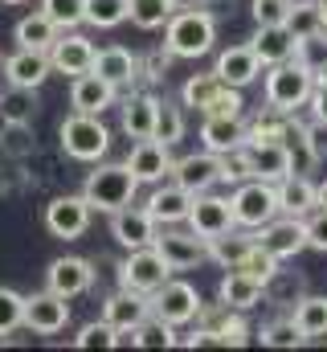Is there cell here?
I'll use <instances>...</instances> for the list:
<instances>
[{"label": "cell", "instance_id": "2e32d148", "mask_svg": "<svg viewBox=\"0 0 327 352\" xmlns=\"http://www.w3.org/2000/svg\"><path fill=\"white\" fill-rule=\"evenodd\" d=\"M49 66H54V74H70V78L86 74L94 66V41L74 33V29L58 33V41L49 45Z\"/></svg>", "mask_w": 327, "mask_h": 352}, {"label": "cell", "instance_id": "ac0fdd59", "mask_svg": "<svg viewBox=\"0 0 327 352\" xmlns=\"http://www.w3.org/2000/svg\"><path fill=\"white\" fill-rule=\"evenodd\" d=\"M127 168L135 173L139 184H160L172 173V148L164 140H156V135L152 140H135V148L127 156Z\"/></svg>", "mask_w": 327, "mask_h": 352}, {"label": "cell", "instance_id": "74e56055", "mask_svg": "<svg viewBox=\"0 0 327 352\" xmlns=\"http://www.w3.org/2000/svg\"><path fill=\"white\" fill-rule=\"evenodd\" d=\"M286 29L295 37H315L324 33V4L319 0H295L291 12H286Z\"/></svg>", "mask_w": 327, "mask_h": 352}, {"label": "cell", "instance_id": "bcb514c9", "mask_svg": "<svg viewBox=\"0 0 327 352\" xmlns=\"http://www.w3.org/2000/svg\"><path fill=\"white\" fill-rule=\"evenodd\" d=\"M234 320H238V311H234L229 303H221V299H217V303H201V311H196V328H201V332H213L217 344H221V332H225Z\"/></svg>", "mask_w": 327, "mask_h": 352}, {"label": "cell", "instance_id": "6f0895ef", "mask_svg": "<svg viewBox=\"0 0 327 352\" xmlns=\"http://www.w3.org/2000/svg\"><path fill=\"white\" fill-rule=\"evenodd\" d=\"M315 209H327V176L315 184Z\"/></svg>", "mask_w": 327, "mask_h": 352}, {"label": "cell", "instance_id": "f35d334b", "mask_svg": "<svg viewBox=\"0 0 327 352\" xmlns=\"http://www.w3.org/2000/svg\"><path fill=\"white\" fill-rule=\"evenodd\" d=\"M127 21V0H82V25L115 29Z\"/></svg>", "mask_w": 327, "mask_h": 352}, {"label": "cell", "instance_id": "d590c367", "mask_svg": "<svg viewBox=\"0 0 327 352\" xmlns=\"http://www.w3.org/2000/svg\"><path fill=\"white\" fill-rule=\"evenodd\" d=\"M33 152H37L33 123H8V119H0V156H8V160H29Z\"/></svg>", "mask_w": 327, "mask_h": 352}, {"label": "cell", "instance_id": "7402d4cb", "mask_svg": "<svg viewBox=\"0 0 327 352\" xmlns=\"http://www.w3.org/2000/svg\"><path fill=\"white\" fill-rule=\"evenodd\" d=\"M49 74H54V66H49L45 50H21L16 45V54L4 58V78L12 87H41Z\"/></svg>", "mask_w": 327, "mask_h": 352}, {"label": "cell", "instance_id": "4fadbf2b", "mask_svg": "<svg viewBox=\"0 0 327 352\" xmlns=\"http://www.w3.org/2000/svg\"><path fill=\"white\" fill-rule=\"evenodd\" d=\"M156 217L148 209H135V205H123L111 213V238L123 246V250H139V246H156Z\"/></svg>", "mask_w": 327, "mask_h": 352}, {"label": "cell", "instance_id": "d4e9b609", "mask_svg": "<svg viewBox=\"0 0 327 352\" xmlns=\"http://www.w3.org/2000/svg\"><path fill=\"white\" fill-rule=\"evenodd\" d=\"M249 45H253V54H258L262 66H278V62H291L295 58L299 37L286 25H258V33H253Z\"/></svg>", "mask_w": 327, "mask_h": 352}, {"label": "cell", "instance_id": "ab89813d", "mask_svg": "<svg viewBox=\"0 0 327 352\" xmlns=\"http://www.w3.org/2000/svg\"><path fill=\"white\" fill-rule=\"evenodd\" d=\"M258 340H262L266 349H299V344H307V336L299 332L295 316H278V320H270V324L258 332Z\"/></svg>", "mask_w": 327, "mask_h": 352}, {"label": "cell", "instance_id": "ee69618b", "mask_svg": "<svg viewBox=\"0 0 327 352\" xmlns=\"http://www.w3.org/2000/svg\"><path fill=\"white\" fill-rule=\"evenodd\" d=\"M25 328V295L12 287H0V340Z\"/></svg>", "mask_w": 327, "mask_h": 352}, {"label": "cell", "instance_id": "b9f144b4", "mask_svg": "<svg viewBox=\"0 0 327 352\" xmlns=\"http://www.w3.org/2000/svg\"><path fill=\"white\" fill-rule=\"evenodd\" d=\"M74 349L94 352V349H119V328H111L106 320H90L82 324L78 336H74Z\"/></svg>", "mask_w": 327, "mask_h": 352}, {"label": "cell", "instance_id": "e0dca14e", "mask_svg": "<svg viewBox=\"0 0 327 352\" xmlns=\"http://www.w3.org/2000/svg\"><path fill=\"white\" fill-rule=\"evenodd\" d=\"M192 201H196V192H188L184 184H176V180L168 176V180H160V184L152 188V197H148L144 209L156 217V226H180V221H188Z\"/></svg>", "mask_w": 327, "mask_h": 352}, {"label": "cell", "instance_id": "680465c9", "mask_svg": "<svg viewBox=\"0 0 327 352\" xmlns=\"http://www.w3.org/2000/svg\"><path fill=\"white\" fill-rule=\"evenodd\" d=\"M315 87H327V58L315 66Z\"/></svg>", "mask_w": 327, "mask_h": 352}, {"label": "cell", "instance_id": "8d00e7d4", "mask_svg": "<svg viewBox=\"0 0 327 352\" xmlns=\"http://www.w3.org/2000/svg\"><path fill=\"white\" fill-rule=\"evenodd\" d=\"M258 238H245V234H221V238H209V258L217 266H225V270H234V266L242 263L245 254H249V246H253Z\"/></svg>", "mask_w": 327, "mask_h": 352}, {"label": "cell", "instance_id": "d6986e66", "mask_svg": "<svg viewBox=\"0 0 327 352\" xmlns=\"http://www.w3.org/2000/svg\"><path fill=\"white\" fill-rule=\"evenodd\" d=\"M98 78H106L115 90H127L139 82V58L123 45H102L94 50V66H90Z\"/></svg>", "mask_w": 327, "mask_h": 352}, {"label": "cell", "instance_id": "681fc988", "mask_svg": "<svg viewBox=\"0 0 327 352\" xmlns=\"http://www.w3.org/2000/svg\"><path fill=\"white\" fill-rule=\"evenodd\" d=\"M172 62H176V54H172L168 45H164V50H152L148 58H139V82H164Z\"/></svg>", "mask_w": 327, "mask_h": 352}, {"label": "cell", "instance_id": "7a4b0ae2", "mask_svg": "<svg viewBox=\"0 0 327 352\" xmlns=\"http://www.w3.org/2000/svg\"><path fill=\"white\" fill-rule=\"evenodd\" d=\"M135 192H139V180L127 168V160L123 164H98L94 173H86V184H82V197L90 201L94 213H115V209L131 205Z\"/></svg>", "mask_w": 327, "mask_h": 352}, {"label": "cell", "instance_id": "4316f807", "mask_svg": "<svg viewBox=\"0 0 327 352\" xmlns=\"http://www.w3.org/2000/svg\"><path fill=\"white\" fill-rule=\"evenodd\" d=\"M201 140H205V148L209 152H229V148H238L245 144V123L242 115H205V123H201Z\"/></svg>", "mask_w": 327, "mask_h": 352}, {"label": "cell", "instance_id": "c3c4849f", "mask_svg": "<svg viewBox=\"0 0 327 352\" xmlns=\"http://www.w3.org/2000/svg\"><path fill=\"white\" fill-rule=\"evenodd\" d=\"M291 4L295 0H249V16L253 25H286Z\"/></svg>", "mask_w": 327, "mask_h": 352}, {"label": "cell", "instance_id": "9f6ffc18", "mask_svg": "<svg viewBox=\"0 0 327 352\" xmlns=\"http://www.w3.org/2000/svg\"><path fill=\"white\" fill-rule=\"evenodd\" d=\"M307 107H311V119H319V123H327V87H315V90H311Z\"/></svg>", "mask_w": 327, "mask_h": 352}, {"label": "cell", "instance_id": "30bf717a", "mask_svg": "<svg viewBox=\"0 0 327 352\" xmlns=\"http://www.w3.org/2000/svg\"><path fill=\"white\" fill-rule=\"evenodd\" d=\"M258 246H262V250H270L278 263H286V258L303 254V250H307V226H303V217L278 213L274 221H266V226L258 230Z\"/></svg>", "mask_w": 327, "mask_h": 352}, {"label": "cell", "instance_id": "836d02e7", "mask_svg": "<svg viewBox=\"0 0 327 352\" xmlns=\"http://www.w3.org/2000/svg\"><path fill=\"white\" fill-rule=\"evenodd\" d=\"M176 8H180L176 0H127V21H131L135 29L152 33V29H164V25L172 21Z\"/></svg>", "mask_w": 327, "mask_h": 352}, {"label": "cell", "instance_id": "8fae6325", "mask_svg": "<svg viewBox=\"0 0 327 352\" xmlns=\"http://www.w3.org/2000/svg\"><path fill=\"white\" fill-rule=\"evenodd\" d=\"M156 250L164 254V263L172 270H192L209 258V242L192 230H172V226H160L156 234Z\"/></svg>", "mask_w": 327, "mask_h": 352}, {"label": "cell", "instance_id": "6125c7cd", "mask_svg": "<svg viewBox=\"0 0 327 352\" xmlns=\"http://www.w3.org/2000/svg\"><path fill=\"white\" fill-rule=\"evenodd\" d=\"M319 4H327V0H319Z\"/></svg>", "mask_w": 327, "mask_h": 352}, {"label": "cell", "instance_id": "f5cc1de1", "mask_svg": "<svg viewBox=\"0 0 327 352\" xmlns=\"http://www.w3.org/2000/svg\"><path fill=\"white\" fill-rule=\"evenodd\" d=\"M242 107H245L242 90H238V87H225L221 94H217V102H213L205 115H242Z\"/></svg>", "mask_w": 327, "mask_h": 352}, {"label": "cell", "instance_id": "f546056e", "mask_svg": "<svg viewBox=\"0 0 327 352\" xmlns=\"http://www.w3.org/2000/svg\"><path fill=\"white\" fill-rule=\"evenodd\" d=\"M278 205H282V213H291V217H307L311 209H315V180L303 173H291L278 180Z\"/></svg>", "mask_w": 327, "mask_h": 352}, {"label": "cell", "instance_id": "3957f363", "mask_svg": "<svg viewBox=\"0 0 327 352\" xmlns=\"http://www.w3.org/2000/svg\"><path fill=\"white\" fill-rule=\"evenodd\" d=\"M58 140H62V152L82 164H98L111 152V131H106L102 115H86V111H74L62 119Z\"/></svg>", "mask_w": 327, "mask_h": 352}, {"label": "cell", "instance_id": "5bb4252c", "mask_svg": "<svg viewBox=\"0 0 327 352\" xmlns=\"http://www.w3.org/2000/svg\"><path fill=\"white\" fill-rule=\"evenodd\" d=\"M172 180L176 184H184L188 192H209L213 184H221V156L217 152H192V156H180V160H172Z\"/></svg>", "mask_w": 327, "mask_h": 352}, {"label": "cell", "instance_id": "44dd1931", "mask_svg": "<svg viewBox=\"0 0 327 352\" xmlns=\"http://www.w3.org/2000/svg\"><path fill=\"white\" fill-rule=\"evenodd\" d=\"M213 70H217L221 82H229V87H238V90H245L249 82L262 78V62H258V54H253L249 41H245V45H229V50H221Z\"/></svg>", "mask_w": 327, "mask_h": 352}, {"label": "cell", "instance_id": "7c38bea8", "mask_svg": "<svg viewBox=\"0 0 327 352\" xmlns=\"http://www.w3.org/2000/svg\"><path fill=\"white\" fill-rule=\"evenodd\" d=\"M188 230L201 234L205 242H209V238H221V234H229V230H238L234 205H229L225 197L196 192V201H192V209H188Z\"/></svg>", "mask_w": 327, "mask_h": 352}, {"label": "cell", "instance_id": "e575fe53", "mask_svg": "<svg viewBox=\"0 0 327 352\" xmlns=\"http://www.w3.org/2000/svg\"><path fill=\"white\" fill-rule=\"evenodd\" d=\"M291 316H295V324H299V332L307 340L327 336V295H303Z\"/></svg>", "mask_w": 327, "mask_h": 352}, {"label": "cell", "instance_id": "816d5d0a", "mask_svg": "<svg viewBox=\"0 0 327 352\" xmlns=\"http://www.w3.org/2000/svg\"><path fill=\"white\" fill-rule=\"evenodd\" d=\"M303 226H307V250L327 254V209H311L303 217Z\"/></svg>", "mask_w": 327, "mask_h": 352}, {"label": "cell", "instance_id": "7dc6e473", "mask_svg": "<svg viewBox=\"0 0 327 352\" xmlns=\"http://www.w3.org/2000/svg\"><path fill=\"white\" fill-rule=\"evenodd\" d=\"M41 12H45L62 33L82 25V0H41Z\"/></svg>", "mask_w": 327, "mask_h": 352}, {"label": "cell", "instance_id": "be15d7a7", "mask_svg": "<svg viewBox=\"0 0 327 352\" xmlns=\"http://www.w3.org/2000/svg\"><path fill=\"white\" fill-rule=\"evenodd\" d=\"M0 62H4V58H0Z\"/></svg>", "mask_w": 327, "mask_h": 352}, {"label": "cell", "instance_id": "11a10c76", "mask_svg": "<svg viewBox=\"0 0 327 352\" xmlns=\"http://www.w3.org/2000/svg\"><path fill=\"white\" fill-rule=\"evenodd\" d=\"M307 140H311V148H315V156L319 160H327V123H307Z\"/></svg>", "mask_w": 327, "mask_h": 352}, {"label": "cell", "instance_id": "60d3db41", "mask_svg": "<svg viewBox=\"0 0 327 352\" xmlns=\"http://www.w3.org/2000/svg\"><path fill=\"white\" fill-rule=\"evenodd\" d=\"M176 344H180L176 328H172L168 320H160L156 311L135 328V349H176Z\"/></svg>", "mask_w": 327, "mask_h": 352}, {"label": "cell", "instance_id": "f6af8a7d", "mask_svg": "<svg viewBox=\"0 0 327 352\" xmlns=\"http://www.w3.org/2000/svg\"><path fill=\"white\" fill-rule=\"evenodd\" d=\"M156 140H164L168 148H176L184 140V111L176 102L160 98V115H156Z\"/></svg>", "mask_w": 327, "mask_h": 352}, {"label": "cell", "instance_id": "83f0119b", "mask_svg": "<svg viewBox=\"0 0 327 352\" xmlns=\"http://www.w3.org/2000/svg\"><path fill=\"white\" fill-rule=\"evenodd\" d=\"M249 156H253V176H258V180L278 184L282 176H291V152H286V140L249 144Z\"/></svg>", "mask_w": 327, "mask_h": 352}, {"label": "cell", "instance_id": "db71d44e", "mask_svg": "<svg viewBox=\"0 0 327 352\" xmlns=\"http://www.w3.org/2000/svg\"><path fill=\"white\" fill-rule=\"evenodd\" d=\"M242 344H249V328H245V320L238 316V320L221 332V349H242Z\"/></svg>", "mask_w": 327, "mask_h": 352}, {"label": "cell", "instance_id": "6da1fadb", "mask_svg": "<svg viewBox=\"0 0 327 352\" xmlns=\"http://www.w3.org/2000/svg\"><path fill=\"white\" fill-rule=\"evenodd\" d=\"M217 41V16L209 8H176L164 25V45L176 58H205Z\"/></svg>", "mask_w": 327, "mask_h": 352}, {"label": "cell", "instance_id": "1f68e13d", "mask_svg": "<svg viewBox=\"0 0 327 352\" xmlns=\"http://www.w3.org/2000/svg\"><path fill=\"white\" fill-rule=\"evenodd\" d=\"M229 87V82H221L217 78V70H209V74H192L184 87H180V107H192V111H209L213 102H217V94Z\"/></svg>", "mask_w": 327, "mask_h": 352}, {"label": "cell", "instance_id": "9a60e30c", "mask_svg": "<svg viewBox=\"0 0 327 352\" xmlns=\"http://www.w3.org/2000/svg\"><path fill=\"white\" fill-rule=\"evenodd\" d=\"M45 287L66 295V299H78L94 287V263L90 258H78V254H66V258H54L49 270H45Z\"/></svg>", "mask_w": 327, "mask_h": 352}, {"label": "cell", "instance_id": "ffe728a7", "mask_svg": "<svg viewBox=\"0 0 327 352\" xmlns=\"http://www.w3.org/2000/svg\"><path fill=\"white\" fill-rule=\"evenodd\" d=\"M148 316H152V295H139V291L119 287L115 295L102 299V320L111 328H139Z\"/></svg>", "mask_w": 327, "mask_h": 352}, {"label": "cell", "instance_id": "f1b7e54d", "mask_svg": "<svg viewBox=\"0 0 327 352\" xmlns=\"http://www.w3.org/2000/svg\"><path fill=\"white\" fill-rule=\"evenodd\" d=\"M217 299L229 303L234 311H249V307L262 303V278H253V274H245V270H229V274L221 278V287H217Z\"/></svg>", "mask_w": 327, "mask_h": 352}, {"label": "cell", "instance_id": "ba28073f", "mask_svg": "<svg viewBox=\"0 0 327 352\" xmlns=\"http://www.w3.org/2000/svg\"><path fill=\"white\" fill-rule=\"evenodd\" d=\"M201 291L192 287V283H184V278H168L160 291L152 295V311L168 320L172 328H184V324H192L196 320V311H201Z\"/></svg>", "mask_w": 327, "mask_h": 352}, {"label": "cell", "instance_id": "52a82bcc", "mask_svg": "<svg viewBox=\"0 0 327 352\" xmlns=\"http://www.w3.org/2000/svg\"><path fill=\"white\" fill-rule=\"evenodd\" d=\"M90 217H94V209H90V201L82 192H62V197H54L45 205V230L54 238H62V242L82 238L90 230Z\"/></svg>", "mask_w": 327, "mask_h": 352}, {"label": "cell", "instance_id": "4dcf8cb0", "mask_svg": "<svg viewBox=\"0 0 327 352\" xmlns=\"http://www.w3.org/2000/svg\"><path fill=\"white\" fill-rule=\"evenodd\" d=\"M58 25L45 16V12H33V16H21L16 21V29H12V37H16V45L21 50H45L49 54V45L58 41Z\"/></svg>", "mask_w": 327, "mask_h": 352}, {"label": "cell", "instance_id": "cb8c5ba5", "mask_svg": "<svg viewBox=\"0 0 327 352\" xmlns=\"http://www.w3.org/2000/svg\"><path fill=\"white\" fill-rule=\"evenodd\" d=\"M115 98H119V90L111 87L106 78H98L94 70L78 74L74 87H70V107L74 111H86V115H102L106 107H115Z\"/></svg>", "mask_w": 327, "mask_h": 352}, {"label": "cell", "instance_id": "91938a15", "mask_svg": "<svg viewBox=\"0 0 327 352\" xmlns=\"http://www.w3.org/2000/svg\"><path fill=\"white\" fill-rule=\"evenodd\" d=\"M0 4H29V0H0Z\"/></svg>", "mask_w": 327, "mask_h": 352}, {"label": "cell", "instance_id": "5b68a950", "mask_svg": "<svg viewBox=\"0 0 327 352\" xmlns=\"http://www.w3.org/2000/svg\"><path fill=\"white\" fill-rule=\"evenodd\" d=\"M229 205H234V221H238L242 230H262L266 221H274V217L282 213V205H278V184L258 180V176L234 184Z\"/></svg>", "mask_w": 327, "mask_h": 352}, {"label": "cell", "instance_id": "94428289", "mask_svg": "<svg viewBox=\"0 0 327 352\" xmlns=\"http://www.w3.org/2000/svg\"><path fill=\"white\" fill-rule=\"evenodd\" d=\"M324 33H327V4H324Z\"/></svg>", "mask_w": 327, "mask_h": 352}, {"label": "cell", "instance_id": "277c9868", "mask_svg": "<svg viewBox=\"0 0 327 352\" xmlns=\"http://www.w3.org/2000/svg\"><path fill=\"white\" fill-rule=\"evenodd\" d=\"M266 102L270 107H278V111H286V115H295L299 107H307V98H311V90H315V74L303 66V62H278V66H266Z\"/></svg>", "mask_w": 327, "mask_h": 352}, {"label": "cell", "instance_id": "9c48e42d", "mask_svg": "<svg viewBox=\"0 0 327 352\" xmlns=\"http://www.w3.org/2000/svg\"><path fill=\"white\" fill-rule=\"evenodd\" d=\"M70 324V299L58 295V291H33L25 295V328L37 332V336H58L62 328Z\"/></svg>", "mask_w": 327, "mask_h": 352}, {"label": "cell", "instance_id": "f907efd6", "mask_svg": "<svg viewBox=\"0 0 327 352\" xmlns=\"http://www.w3.org/2000/svg\"><path fill=\"white\" fill-rule=\"evenodd\" d=\"M274 266H278V258H274L270 250H262V246L253 242V246H249V254H245V258H242L238 266H234V270H245V274H253V278H262V283H266V278L274 274Z\"/></svg>", "mask_w": 327, "mask_h": 352}, {"label": "cell", "instance_id": "603a6c76", "mask_svg": "<svg viewBox=\"0 0 327 352\" xmlns=\"http://www.w3.org/2000/svg\"><path fill=\"white\" fill-rule=\"evenodd\" d=\"M156 115H160V94L152 90H135L123 102V131L131 140H152L156 135Z\"/></svg>", "mask_w": 327, "mask_h": 352}, {"label": "cell", "instance_id": "8992f818", "mask_svg": "<svg viewBox=\"0 0 327 352\" xmlns=\"http://www.w3.org/2000/svg\"><path fill=\"white\" fill-rule=\"evenodd\" d=\"M172 274L176 270L164 263V254L156 246H139V250H127V258L119 263V287L139 291V295H156Z\"/></svg>", "mask_w": 327, "mask_h": 352}, {"label": "cell", "instance_id": "d6a6232c", "mask_svg": "<svg viewBox=\"0 0 327 352\" xmlns=\"http://www.w3.org/2000/svg\"><path fill=\"white\" fill-rule=\"evenodd\" d=\"M37 87H12L0 90V119H8V123H33L37 119Z\"/></svg>", "mask_w": 327, "mask_h": 352}, {"label": "cell", "instance_id": "7bdbcfd3", "mask_svg": "<svg viewBox=\"0 0 327 352\" xmlns=\"http://www.w3.org/2000/svg\"><path fill=\"white\" fill-rule=\"evenodd\" d=\"M221 180H225V184L253 180V156H249V144H238V148L221 152Z\"/></svg>", "mask_w": 327, "mask_h": 352}, {"label": "cell", "instance_id": "484cf974", "mask_svg": "<svg viewBox=\"0 0 327 352\" xmlns=\"http://www.w3.org/2000/svg\"><path fill=\"white\" fill-rule=\"evenodd\" d=\"M307 295V278L299 274V270H282V266H274V274L262 283V299L270 303V307H278V311H295V303Z\"/></svg>", "mask_w": 327, "mask_h": 352}]
</instances>
